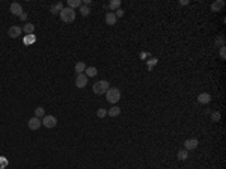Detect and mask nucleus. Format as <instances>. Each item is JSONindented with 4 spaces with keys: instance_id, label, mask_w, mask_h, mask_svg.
<instances>
[{
    "instance_id": "obj_4",
    "label": "nucleus",
    "mask_w": 226,
    "mask_h": 169,
    "mask_svg": "<svg viewBox=\"0 0 226 169\" xmlns=\"http://www.w3.org/2000/svg\"><path fill=\"white\" fill-rule=\"evenodd\" d=\"M41 122H42L44 127H47V128H53V127H56L57 119H56L53 115H45V116L41 119Z\"/></svg>"
},
{
    "instance_id": "obj_12",
    "label": "nucleus",
    "mask_w": 226,
    "mask_h": 169,
    "mask_svg": "<svg viewBox=\"0 0 226 169\" xmlns=\"http://www.w3.org/2000/svg\"><path fill=\"white\" fill-rule=\"evenodd\" d=\"M106 23H107L109 26H113V24L116 23V17H115L113 12H107V14H106Z\"/></svg>"
},
{
    "instance_id": "obj_13",
    "label": "nucleus",
    "mask_w": 226,
    "mask_h": 169,
    "mask_svg": "<svg viewBox=\"0 0 226 169\" xmlns=\"http://www.w3.org/2000/svg\"><path fill=\"white\" fill-rule=\"evenodd\" d=\"M21 29H23V32H24V33L32 35V33H33V30H35V26H33L32 23H26V24H24V27H21Z\"/></svg>"
},
{
    "instance_id": "obj_21",
    "label": "nucleus",
    "mask_w": 226,
    "mask_h": 169,
    "mask_svg": "<svg viewBox=\"0 0 226 169\" xmlns=\"http://www.w3.org/2000/svg\"><path fill=\"white\" fill-rule=\"evenodd\" d=\"M119 6H121V0H112L110 3H109V9H119Z\"/></svg>"
},
{
    "instance_id": "obj_16",
    "label": "nucleus",
    "mask_w": 226,
    "mask_h": 169,
    "mask_svg": "<svg viewBox=\"0 0 226 169\" xmlns=\"http://www.w3.org/2000/svg\"><path fill=\"white\" fill-rule=\"evenodd\" d=\"M85 71H86V77H95V76H97V73H98L95 67H88Z\"/></svg>"
},
{
    "instance_id": "obj_2",
    "label": "nucleus",
    "mask_w": 226,
    "mask_h": 169,
    "mask_svg": "<svg viewBox=\"0 0 226 169\" xmlns=\"http://www.w3.org/2000/svg\"><path fill=\"white\" fill-rule=\"evenodd\" d=\"M106 98H107V101L109 103H118L119 100H121V91L118 89V88H109V91L106 92Z\"/></svg>"
},
{
    "instance_id": "obj_29",
    "label": "nucleus",
    "mask_w": 226,
    "mask_h": 169,
    "mask_svg": "<svg viewBox=\"0 0 226 169\" xmlns=\"http://www.w3.org/2000/svg\"><path fill=\"white\" fill-rule=\"evenodd\" d=\"M20 18H21L23 21H26V20H27V14H26V12H23V14L20 15Z\"/></svg>"
},
{
    "instance_id": "obj_14",
    "label": "nucleus",
    "mask_w": 226,
    "mask_h": 169,
    "mask_svg": "<svg viewBox=\"0 0 226 169\" xmlns=\"http://www.w3.org/2000/svg\"><path fill=\"white\" fill-rule=\"evenodd\" d=\"M119 113H121V109H119L118 106H113V107H110V109L107 110V115H109V116H113V118L118 116Z\"/></svg>"
},
{
    "instance_id": "obj_15",
    "label": "nucleus",
    "mask_w": 226,
    "mask_h": 169,
    "mask_svg": "<svg viewBox=\"0 0 226 169\" xmlns=\"http://www.w3.org/2000/svg\"><path fill=\"white\" fill-rule=\"evenodd\" d=\"M83 3H82V0H68V8H71V9H76V8H80Z\"/></svg>"
},
{
    "instance_id": "obj_28",
    "label": "nucleus",
    "mask_w": 226,
    "mask_h": 169,
    "mask_svg": "<svg viewBox=\"0 0 226 169\" xmlns=\"http://www.w3.org/2000/svg\"><path fill=\"white\" fill-rule=\"evenodd\" d=\"M220 57H222V59H225V57H226V50H225V47H222V48H220Z\"/></svg>"
},
{
    "instance_id": "obj_5",
    "label": "nucleus",
    "mask_w": 226,
    "mask_h": 169,
    "mask_svg": "<svg viewBox=\"0 0 226 169\" xmlns=\"http://www.w3.org/2000/svg\"><path fill=\"white\" fill-rule=\"evenodd\" d=\"M88 85V77H86V74H77V77H76V86L77 88H80V89H83L85 86Z\"/></svg>"
},
{
    "instance_id": "obj_25",
    "label": "nucleus",
    "mask_w": 226,
    "mask_h": 169,
    "mask_svg": "<svg viewBox=\"0 0 226 169\" xmlns=\"http://www.w3.org/2000/svg\"><path fill=\"white\" fill-rule=\"evenodd\" d=\"M115 17H116V18H121V17H124V11H122L121 8H119V9H116V11H115Z\"/></svg>"
},
{
    "instance_id": "obj_11",
    "label": "nucleus",
    "mask_w": 226,
    "mask_h": 169,
    "mask_svg": "<svg viewBox=\"0 0 226 169\" xmlns=\"http://www.w3.org/2000/svg\"><path fill=\"white\" fill-rule=\"evenodd\" d=\"M223 6H225V2H223V0H217V2H214V3L211 5V9H213L214 12H219Z\"/></svg>"
},
{
    "instance_id": "obj_18",
    "label": "nucleus",
    "mask_w": 226,
    "mask_h": 169,
    "mask_svg": "<svg viewBox=\"0 0 226 169\" xmlns=\"http://www.w3.org/2000/svg\"><path fill=\"white\" fill-rule=\"evenodd\" d=\"M85 70H86L85 62H79V63H76V73H77V74H82Z\"/></svg>"
},
{
    "instance_id": "obj_22",
    "label": "nucleus",
    "mask_w": 226,
    "mask_h": 169,
    "mask_svg": "<svg viewBox=\"0 0 226 169\" xmlns=\"http://www.w3.org/2000/svg\"><path fill=\"white\" fill-rule=\"evenodd\" d=\"M80 12H82L83 17H88V15L91 14V9H89L86 5H82V6H80Z\"/></svg>"
},
{
    "instance_id": "obj_6",
    "label": "nucleus",
    "mask_w": 226,
    "mask_h": 169,
    "mask_svg": "<svg viewBox=\"0 0 226 169\" xmlns=\"http://www.w3.org/2000/svg\"><path fill=\"white\" fill-rule=\"evenodd\" d=\"M27 125H29V128H30V130H38V128L42 125V122H41V119H39V118L33 116V118H30V119H29Z\"/></svg>"
},
{
    "instance_id": "obj_27",
    "label": "nucleus",
    "mask_w": 226,
    "mask_h": 169,
    "mask_svg": "<svg viewBox=\"0 0 226 169\" xmlns=\"http://www.w3.org/2000/svg\"><path fill=\"white\" fill-rule=\"evenodd\" d=\"M211 118H213V121H219V119H220V113H219V112H213Z\"/></svg>"
},
{
    "instance_id": "obj_9",
    "label": "nucleus",
    "mask_w": 226,
    "mask_h": 169,
    "mask_svg": "<svg viewBox=\"0 0 226 169\" xmlns=\"http://www.w3.org/2000/svg\"><path fill=\"white\" fill-rule=\"evenodd\" d=\"M21 32H23L21 27H18V26H12V27L8 30V35H9L11 38H18V36L21 35Z\"/></svg>"
},
{
    "instance_id": "obj_24",
    "label": "nucleus",
    "mask_w": 226,
    "mask_h": 169,
    "mask_svg": "<svg viewBox=\"0 0 226 169\" xmlns=\"http://www.w3.org/2000/svg\"><path fill=\"white\" fill-rule=\"evenodd\" d=\"M106 115H107V110H106V109H98V110H97V116H98V118H104Z\"/></svg>"
},
{
    "instance_id": "obj_20",
    "label": "nucleus",
    "mask_w": 226,
    "mask_h": 169,
    "mask_svg": "<svg viewBox=\"0 0 226 169\" xmlns=\"http://www.w3.org/2000/svg\"><path fill=\"white\" fill-rule=\"evenodd\" d=\"M187 157H189V151L187 150H179L178 151V159L179 160H186Z\"/></svg>"
},
{
    "instance_id": "obj_19",
    "label": "nucleus",
    "mask_w": 226,
    "mask_h": 169,
    "mask_svg": "<svg viewBox=\"0 0 226 169\" xmlns=\"http://www.w3.org/2000/svg\"><path fill=\"white\" fill-rule=\"evenodd\" d=\"M35 116L39 118V119L44 118V116H45V110H44V107H36V109H35Z\"/></svg>"
},
{
    "instance_id": "obj_3",
    "label": "nucleus",
    "mask_w": 226,
    "mask_h": 169,
    "mask_svg": "<svg viewBox=\"0 0 226 169\" xmlns=\"http://www.w3.org/2000/svg\"><path fill=\"white\" fill-rule=\"evenodd\" d=\"M109 82L107 80H100V82H97L95 85H94V92L97 94V95H103V94H106L107 91H109Z\"/></svg>"
},
{
    "instance_id": "obj_10",
    "label": "nucleus",
    "mask_w": 226,
    "mask_h": 169,
    "mask_svg": "<svg viewBox=\"0 0 226 169\" xmlns=\"http://www.w3.org/2000/svg\"><path fill=\"white\" fill-rule=\"evenodd\" d=\"M198 101H199L201 104H208V103L211 101V95L207 94V92H204V94H201V95L198 97Z\"/></svg>"
},
{
    "instance_id": "obj_23",
    "label": "nucleus",
    "mask_w": 226,
    "mask_h": 169,
    "mask_svg": "<svg viewBox=\"0 0 226 169\" xmlns=\"http://www.w3.org/2000/svg\"><path fill=\"white\" fill-rule=\"evenodd\" d=\"M35 42V35L32 33V35H27L26 38H24V44H33Z\"/></svg>"
},
{
    "instance_id": "obj_26",
    "label": "nucleus",
    "mask_w": 226,
    "mask_h": 169,
    "mask_svg": "<svg viewBox=\"0 0 226 169\" xmlns=\"http://www.w3.org/2000/svg\"><path fill=\"white\" fill-rule=\"evenodd\" d=\"M223 42H225V38H223V36H219V38L216 39V45H222V47H223Z\"/></svg>"
},
{
    "instance_id": "obj_17",
    "label": "nucleus",
    "mask_w": 226,
    "mask_h": 169,
    "mask_svg": "<svg viewBox=\"0 0 226 169\" xmlns=\"http://www.w3.org/2000/svg\"><path fill=\"white\" fill-rule=\"evenodd\" d=\"M62 11V3H56V5H53L51 8H50V12L51 14H59Z\"/></svg>"
},
{
    "instance_id": "obj_8",
    "label": "nucleus",
    "mask_w": 226,
    "mask_h": 169,
    "mask_svg": "<svg viewBox=\"0 0 226 169\" xmlns=\"http://www.w3.org/2000/svg\"><path fill=\"white\" fill-rule=\"evenodd\" d=\"M198 145H199V142H198V139H187L186 142H184V147H186V150L189 151V150H196L198 148Z\"/></svg>"
},
{
    "instance_id": "obj_1",
    "label": "nucleus",
    "mask_w": 226,
    "mask_h": 169,
    "mask_svg": "<svg viewBox=\"0 0 226 169\" xmlns=\"http://www.w3.org/2000/svg\"><path fill=\"white\" fill-rule=\"evenodd\" d=\"M60 14V20L63 21V23H73L74 20H76V12H74V9H71V8H62V11L59 12Z\"/></svg>"
},
{
    "instance_id": "obj_7",
    "label": "nucleus",
    "mask_w": 226,
    "mask_h": 169,
    "mask_svg": "<svg viewBox=\"0 0 226 169\" xmlns=\"http://www.w3.org/2000/svg\"><path fill=\"white\" fill-rule=\"evenodd\" d=\"M9 11H11L12 15H17V17H20V15L23 14V8H21L20 3H12L11 8H9Z\"/></svg>"
}]
</instances>
